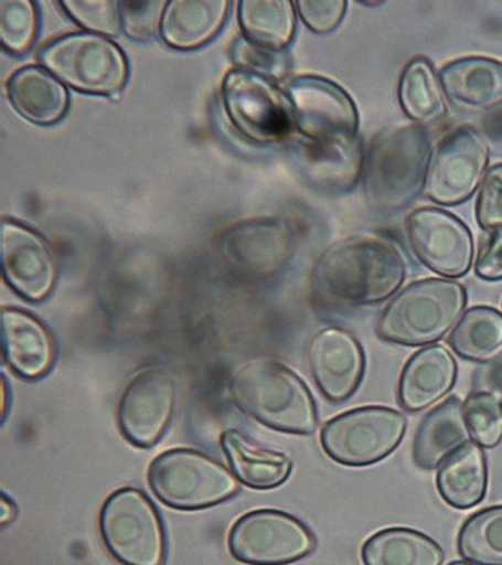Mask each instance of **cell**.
<instances>
[{
    "label": "cell",
    "mask_w": 502,
    "mask_h": 565,
    "mask_svg": "<svg viewBox=\"0 0 502 565\" xmlns=\"http://www.w3.org/2000/svg\"><path fill=\"white\" fill-rule=\"evenodd\" d=\"M431 159L429 131L418 124L378 131L365 152L362 189L370 207L395 213L424 191Z\"/></svg>",
    "instance_id": "2"
},
{
    "label": "cell",
    "mask_w": 502,
    "mask_h": 565,
    "mask_svg": "<svg viewBox=\"0 0 502 565\" xmlns=\"http://www.w3.org/2000/svg\"><path fill=\"white\" fill-rule=\"evenodd\" d=\"M299 168L316 188L331 193H349L364 172L365 152L360 136L350 140L300 142Z\"/></svg>",
    "instance_id": "20"
},
{
    "label": "cell",
    "mask_w": 502,
    "mask_h": 565,
    "mask_svg": "<svg viewBox=\"0 0 502 565\" xmlns=\"http://www.w3.org/2000/svg\"><path fill=\"white\" fill-rule=\"evenodd\" d=\"M103 544L122 565H163L167 535L150 498L135 488L119 489L100 511Z\"/></svg>",
    "instance_id": "6"
},
{
    "label": "cell",
    "mask_w": 502,
    "mask_h": 565,
    "mask_svg": "<svg viewBox=\"0 0 502 565\" xmlns=\"http://www.w3.org/2000/svg\"><path fill=\"white\" fill-rule=\"evenodd\" d=\"M0 262L3 279L29 302L51 295L56 264L43 238L26 226L3 221L0 225Z\"/></svg>",
    "instance_id": "16"
},
{
    "label": "cell",
    "mask_w": 502,
    "mask_h": 565,
    "mask_svg": "<svg viewBox=\"0 0 502 565\" xmlns=\"http://www.w3.org/2000/svg\"><path fill=\"white\" fill-rule=\"evenodd\" d=\"M7 94L22 117L41 126L60 121L68 107L67 90L39 67H24L12 74Z\"/></svg>",
    "instance_id": "26"
},
{
    "label": "cell",
    "mask_w": 502,
    "mask_h": 565,
    "mask_svg": "<svg viewBox=\"0 0 502 565\" xmlns=\"http://www.w3.org/2000/svg\"><path fill=\"white\" fill-rule=\"evenodd\" d=\"M18 513L19 509L14 501L8 494L2 493V497H0V521H2V525H10L18 518Z\"/></svg>",
    "instance_id": "42"
},
{
    "label": "cell",
    "mask_w": 502,
    "mask_h": 565,
    "mask_svg": "<svg viewBox=\"0 0 502 565\" xmlns=\"http://www.w3.org/2000/svg\"><path fill=\"white\" fill-rule=\"evenodd\" d=\"M222 100L237 130L254 142H282L295 131L290 100L266 77L242 70L226 74Z\"/></svg>",
    "instance_id": "10"
},
{
    "label": "cell",
    "mask_w": 502,
    "mask_h": 565,
    "mask_svg": "<svg viewBox=\"0 0 502 565\" xmlns=\"http://www.w3.org/2000/svg\"><path fill=\"white\" fill-rule=\"evenodd\" d=\"M448 565H479L476 563H471V561H452V563Z\"/></svg>",
    "instance_id": "43"
},
{
    "label": "cell",
    "mask_w": 502,
    "mask_h": 565,
    "mask_svg": "<svg viewBox=\"0 0 502 565\" xmlns=\"http://www.w3.org/2000/svg\"><path fill=\"white\" fill-rule=\"evenodd\" d=\"M472 387H474V391L491 392L496 397H501L502 352L476 371L474 379H472Z\"/></svg>",
    "instance_id": "41"
},
{
    "label": "cell",
    "mask_w": 502,
    "mask_h": 565,
    "mask_svg": "<svg viewBox=\"0 0 502 565\" xmlns=\"http://www.w3.org/2000/svg\"><path fill=\"white\" fill-rule=\"evenodd\" d=\"M471 443L462 399L452 395L424 416L415 433L413 457L419 469L434 470L442 461Z\"/></svg>",
    "instance_id": "22"
},
{
    "label": "cell",
    "mask_w": 502,
    "mask_h": 565,
    "mask_svg": "<svg viewBox=\"0 0 502 565\" xmlns=\"http://www.w3.org/2000/svg\"><path fill=\"white\" fill-rule=\"evenodd\" d=\"M175 409V383L167 371L135 375L118 404V426L135 447L151 448L162 439Z\"/></svg>",
    "instance_id": "14"
},
{
    "label": "cell",
    "mask_w": 502,
    "mask_h": 565,
    "mask_svg": "<svg viewBox=\"0 0 502 565\" xmlns=\"http://www.w3.org/2000/svg\"><path fill=\"white\" fill-rule=\"evenodd\" d=\"M488 482V460L476 443L464 444L448 456L436 473L440 498L456 510H469L483 502Z\"/></svg>",
    "instance_id": "24"
},
{
    "label": "cell",
    "mask_w": 502,
    "mask_h": 565,
    "mask_svg": "<svg viewBox=\"0 0 502 565\" xmlns=\"http://www.w3.org/2000/svg\"><path fill=\"white\" fill-rule=\"evenodd\" d=\"M476 275L489 282L502 279V228L489 230L481 235Z\"/></svg>",
    "instance_id": "39"
},
{
    "label": "cell",
    "mask_w": 502,
    "mask_h": 565,
    "mask_svg": "<svg viewBox=\"0 0 502 565\" xmlns=\"http://www.w3.org/2000/svg\"><path fill=\"white\" fill-rule=\"evenodd\" d=\"M148 484L175 510L209 509L238 492L236 477L224 465L191 448L159 454L148 469Z\"/></svg>",
    "instance_id": "5"
},
{
    "label": "cell",
    "mask_w": 502,
    "mask_h": 565,
    "mask_svg": "<svg viewBox=\"0 0 502 565\" xmlns=\"http://www.w3.org/2000/svg\"><path fill=\"white\" fill-rule=\"evenodd\" d=\"M287 97L293 109L296 129L317 142L356 138L360 114L353 98L335 82L319 76H300L290 82Z\"/></svg>",
    "instance_id": "13"
},
{
    "label": "cell",
    "mask_w": 502,
    "mask_h": 565,
    "mask_svg": "<svg viewBox=\"0 0 502 565\" xmlns=\"http://www.w3.org/2000/svg\"><path fill=\"white\" fill-rule=\"evenodd\" d=\"M361 558L364 565H442L446 552L421 531L394 526L373 534Z\"/></svg>",
    "instance_id": "27"
},
{
    "label": "cell",
    "mask_w": 502,
    "mask_h": 565,
    "mask_svg": "<svg viewBox=\"0 0 502 565\" xmlns=\"http://www.w3.org/2000/svg\"><path fill=\"white\" fill-rule=\"evenodd\" d=\"M489 156L491 152L474 127L450 131L431 154L424 196L440 205L463 204L481 185Z\"/></svg>",
    "instance_id": "11"
},
{
    "label": "cell",
    "mask_w": 502,
    "mask_h": 565,
    "mask_svg": "<svg viewBox=\"0 0 502 565\" xmlns=\"http://www.w3.org/2000/svg\"><path fill=\"white\" fill-rule=\"evenodd\" d=\"M469 436L481 448H496L502 440V404L491 392L472 391L463 404Z\"/></svg>",
    "instance_id": "32"
},
{
    "label": "cell",
    "mask_w": 502,
    "mask_h": 565,
    "mask_svg": "<svg viewBox=\"0 0 502 565\" xmlns=\"http://www.w3.org/2000/svg\"><path fill=\"white\" fill-rule=\"evenodd\" d=\"M406 275L405 258L394 243L355 235L320 255L312 269V290L332 307H373L400 290Z\"/></svg>",
    "instance_id": "1"
},
{
    "label": "cell",
    "mask_w": 502,
    "mask_h": 565,
    "mask_svg": "<svg viewBox=\"0 0 502 565\" xmlns=\"http://www.w3.org/2000/svg\"><path fill=\"white\" fill-rule=\"evenodd\" d=\"M40 61L53 76L82 93L114 96L126 84L125 55L100 35L63 36L45 45Z\"/></svg>",
    "instance_id": "8"
},
{
    "label": "cell",
    "mask_w": 502,
    "mask_h": 565,
    "mask_svg": "<svg viewBox=\"0 0 502 565\" xmlns=\"http://www.w3.org/2000/svg\"><path fill=\"white\" fill-rule=\"evenodd\" d=\"M317 539L295 515L255 510L242 515L228 535L233 558L248 565H288L316 551Z\"/></svg>",
    "instance_id": "9"
},
{
    "label": "cell",
    "mask_w": 502,
    "mask_h": 565,
    "mask_svg": "<svg viewBox=\"0 0 502 565\" xmlns=\"http://www.w3.org/2000/svg\"><path fill=\"white\" fill-rule=\"evenodd\" d=\"M467 303V288L458 280H417L398 291L381 312L377 337L406 348L435 344L462 319Z\"/></svg>",
    "instance_id": "4"
},
{
    "label": "cell",
    "mask_w": 502,
    "mask_h": 565,
    "mask_svg": "<svg viewBox=\"0 0 502 565\" xmlns=\"http://www.w3.org/2000/svg\"><path fill=\"white\" fill-rule=\"evenodd\" d=\"M477 131L483 138L491 156L502 159V106L481 115Z\"/></svg>",
    "instance_id": "40"
},
{
    "label": "cell",
    "mask_w": 502,
    "mask_h": 565,
    "mask_svg": "<svg viewBox=\"0 0 502 565\" xmlns=\"http://www.w3.org/2000/svg\"><path fill=\"white\" fill-rule=\"evenodd\" d=\"M476 218L483 231L502 228V163L485 171L477 196Z\"/></svg>",
    "instance_id": "36"
},
{
    "label": "cell",
    "mask_w": 502,
    "mask_h": 565,
    "mask_svg": "<svg viewBox=\"0 0 502 565\" xmlns=\"http://www.w3.org/2000/svg\"><path fill=\"white\" fill-rule=\"evenodd\" d=\"M444 96L463 113H491L502 106V61L488 56L460 57L439 72Z\"/></svg>",
    "instance_id": "19"
},
{
    "label": "cell",
    "mask_w": 502,
    "mask_h": 565,
    "mask_svg": "<svg viewBox=\"0 0 502 565\" xmlns=\"http://www.w3.org/2000/svg\"><path fill=\"white\" fill-rule=\"evenodd\" d=\"M167 2L151 0V2H121V22L126 34L136 40L151 39L162 23Z\"/></svg>",
    "instance_id": "37"
},
{
    "label": "cell",
    "mask_w": 502,
    "mask_h": 565,
    "mask_svg": "<svg viewBox=\"0 0 502 565\" xmlns=\"http://www.w3.org/2000/svg\"><path fill=\"white\" fill-rule=\"evenodd\" d=\"M458 362L442 345H427L406 362L398 382V403L406 412H421L450 394L458 381Z\"/></svg>",
    "instance_id": "21"
},
{
    "label": "cell",
    "mask_w": 502,
    "mask_h": 565,
    "mask_svg": "<svg viewBox=\"0 0 502 565\" xmlns=\"http://www.w3.org/2000/svg\"><path fill=\"white\" fill-rule=\"evenodd\" d=\"M228 6L226 0H171L160 23L164 43L179 51L201 47L220 32Z\"/></svg>",
    "instance_id": "23"
},
{
    "label": "cell",
    "mask_w": 502,
    "mask_h": 565,
    "mask_svg": "<svg viewBox=\"0 0 502 565\" xmlns=\"http://www.w3.org/2000/svg\"><path fill=\"white\" fill-rule=\"evenodd\" d=\"M448 344L464 361H492L502 352V313L484 305L469 308L452 329Z\"/></svg>",
    "instance_id": "29"
},
{
    "label": "cell",
    "mask_w": 502,
    "mask_h": 565,
    "mask_svg": "<svg viewBox=\"0 0 502 565\" xmlns=\"http://www.w3.org/2000/svg\"><path fill=\"white\" fill-rule=\"evenodd\" d=\"M229 390L246 415L274 430L312 435L319 424L317 406L306 382L274 361H253L233 374Z\"/></svg>",
    "instance_id": "3"
},
{
    "label": "cell",
    "mask_w": 502,
    "mask_h": 565,
    "mask_svg": "<svg viewBox=\"0 0 502 565\" xmlns=\"http://www.w3.org/2000/svg\"><path fill=\"white\" fill-rule=\"evenodd\" d=\"M233 60L242 72L277 81L286 77L290 67L286 53L255 44L245 36H241L233 45Z\"/></svg>",
    "instance_id": "34"
},
{
    "label": "cell",
    "mask_w": 502,
    "mask_h": 565,
    "mask_svg": "<svg viewBox=\"0 0 502 565\" xmlns=\"http://www.w3.org/2000/svg\"><path fill=\"white\" fill-rule=\"evenodd\" d=\"M308 364L317 387L332 403L348 402L365 375V353L357 338L341 328L317 332L308 345Z\"/></svg>",
    "instance_id": "17"
},
{
    "label": "cell",
    "mask_w": 502,
    "mask_h": 565,
    "mask_svg": "<svg viewBox=\"0 0 502 565\" xmlns=\"http://www.w3.org/2000/svg\"><path fill=\"white\" fill-rule=\"evenodd\" d=\"M464 561L479 565H502V505L477 511L464 521L458 537Z\"/></svg>",
    "instance_id": "31"
},
{
    "label": "cell",
    "mask_w": 502,
    "mask_h": 565,
    "mask_svg": "<svg viewBox=\"0 0 502 565\" xmlns=\"http://www.w3.org/2000/svg\"><path fill=\"white\" fill-rule=\"evenodd\" d=\"M238 20L246 39L282 51L293 39L296 15L290 0H243Z\"/></svg>",
    "instance_id": "30"
},
{
    "label": "cell",
    "mask_w": 502,
    "mask_h": 565,
    "mask_svg": "<svg viewBox=\"0 0 502 565\" xmlns=\"http://www.w3.org/2000/svg\"><path fill=\"white\" fill-rule=\"evenodd\" d=\"M397 97L403 114L418 126H430L446 118V96L434 64L427 57L407 62L398 78Z\"/></svg>",
    "instance_id": "28"
},
{
    "label": "cell",
    "mask_w": 502,
    "mask_h": 565,
    "mask_svg": "<svg viewBox=\"0 0 502 565\" xmlns=\"http://www.w3.org/2000/svg\"><path fill=\"white\" fill-rule=\"evenodd\" d=\"M362 6L377 7V6H382V2H362Z\"/></svg>",
    "instance_id": "44"
},
{
    "label": "cell",
    "mask_w": 502,
    "mask_h": 565,
    "mask_svg": "<svg viewBox=\"0 0 502 565\" xmlns=\"http://www.w3.org/2000/svg\"><path fill=\"white\" fill-rule=\"evenodd\" d=\"M406 430L407 419L402 412L364 406L328 420L320 443L329 459L350 468H364L391 456Z\"/></svg>",
    "instance_id": "7"
},
{
    "label": "cell",
    "mask_w": 502,
    "mask_h": 565,
    "mask_svg": "<svg viewBox=\"0 0 502 565\" xmlns=\"http://www.w3.org/2000/svg\"><path fill=\"white\" fill-rule=\"evenodd\" d=\"M222 449L242 484L257 490L279 488L290 477L293 463L284 452L258 447L242 431L226 430L221 436Z\"/></svg>",
    "instance_id": "25"
},
{
    "label": "cell",
    "mask_w": 502,
    "mask_h": 565,
    "mask_svg": "<svg viewBox=\"0 0 502 565\" xmlns=\"http://www.w3.org/2000/svg\"><path fill=\"white\" fill-rule=\"evenodd\" d=\"M222 253L238 270L266 276L281 270L293 257V226L279 217L250 218L222 235Z\"/></svg>",
    "instance_id": "15"
},
{
    "label": "cell",
    "mask_w": 502,
    "mask_h": 565,
    "mask_svg": "<svg viewBox=\"0 0 502 565\" xmlns=\"http://www.w3.org/2000/svg\"><path fill=\"white\" fill-rule=\"evenodd\" d=\"M61 6L79 26L97 34H118L122 23L119 3L114 0H65Z\"/></svg>",
    "instance_id": "35"
},
{
    "label": "cell",
    "mask_w": 502,
    "mask_h": 565,
    "mask_svg": "<svg viewBox=\"0 0 502 565\" xmlns=\"http://www.w3.org/2000/svg\"><path fill=\"white\" fill-rule=\"evenodd\" d=\"M36 11L31 0L0 2V41L12 53H23L35 40Z\"/></svg>",
    "instance_id": "33"
},
{
    "label": "cell",
    "mask_w": 502,
    "mask_h": 565,
    "mask_svg": "<svg viewBox=\"0 0 502 565\" xmlns=\"http://www.w3.org/2000/svg\"><path fill=\"white\" fill-rule=\"evenodd\" d=\"M300 18L316 34H329L343 22L348 2L344 0H302L296 3Z\"/></svg>",
    "instance_id": "38"
},
{
    "label": "cell",
    "mask_w": 502,
    "mask_h": 565,
    "mask_svg": "<svg viewBox=\"0 0 502 565\" xmlns=\"http://www.w3.org/2000/svg\"><path fill=\"white\" fill-rule=\"evenodd\" d=\"M410 250L439 276L462 278L474 259V237L456 214L438 207L414 210L405 221Z\"/></svg>",
    "instance_id": "12"
},
{
    "label": "cell",
    "mask_w": 502,
    "mask_h": 565,
    "mask_svg": "<svg viewBox=\"0 0 502 565\" xmlns=\"http://www.w3.org/2000/svg\"><path fill=\"white\" fill-rule=\"evenodd\" d=\"M3 359L20 377L36 381L51 373L56 344L51 331L32 313L6 308L0 312Z\"/></svg>",
    "instance_id": "18"
}]
</instances>
